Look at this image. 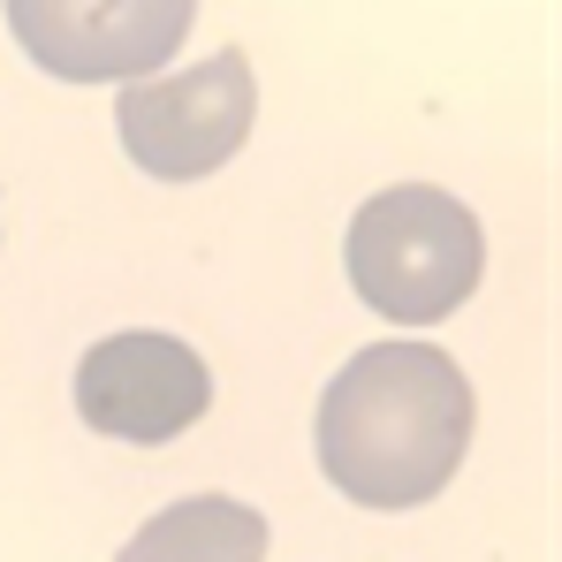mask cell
Here are the masks:
<instances>
[{
    "label": "cell",
    "instance_id": "cell-1",
    "mask_svg": "<svg viewBox=\"0 0 562 562\" xmlns=\"http://www.w3.org/2000/svg\"><path fill=\"white\" fill-rule=\"evenodd\" d=\"M312 441L319 471L350 502L418 509L457 479L471 449V380L426 342H373L327 380Z\"/></svg>",
    "mask_w": 562,
    "mask_h": 562
},
{
    "label": "cell",
    "instance_id": "cell-2",
    "mask_svg": "<svg viewBox=\"0 0 562 562\" xmlns=\"http://www.w3.org/2000/svg\"><path fill=\"white\" fill-rule=\"evenodd\" d=\"M479 267H486V236L471 205L434 183L380 190L350 221V289L403 327L449 319L479 289Z\"/></svg>",
    "mask_w": 562,
    "mask_h": 562
},
{
    "label": "cell",
    "instance_id": "cell-3",
    "mask_svg": "<svg viewBox=\"0 0 562 562\" xmlns=\"http://www.w3.org/2000/svg\"><path fill=\"white\" fill-rule=\"evenodd\" d=\"M251 114H259L251 61L228 46V54H205L198 69L130 85L122 106H114V130H122V153H130L145 176H160V183H198V176H213V168L251 137Z\"/></svg>",
    "mask_w": 562,
    "mask_h": 562
},
{
    "label": "cell",
    "instance_id": "cell-4",
    "mask_svg": "<svg viewBox=\"0 0 562 562\" xmlns=\"http://www.w3.org/2000/svg\"><path fill=\"white\" fill-rule=\"evenodd\" d=\"M198 0H8L15 46L61 85H137L183 46Z\"/></svg>",
    "mask_w": 562,
    "mask_h": 562
},
{
    "label": "cell",
    "instance_id": "cell-5",
    "mask_svg": "<svg viewBox=\"0 0 562 562\" xmlns=\"http://www.w3.org/2000/svg\"><path fill=\"white\" fill-rule=\"evenodd\" d=\"M213 373L183 335H106L77 358V418L114 441H176L190 418H205Z\"/></svg>",
    "mask_w": 562,
    "mask_h": 562
},
{
    "label": "cell",
    "instance_id": "cell-6",
    "mask_svg": "<svg viewBox=\"0 0 562 562\" xmlns=\"http://www.w3.org/2000/svg\"><path fill=\"white\" fill-rule=\"evenodd\" d=\"M114 562H267V517L236 494H190L145 517Z\"/></svg>",
    "mask_w": 562,
    "mask_h": 562
}]
</instances>
